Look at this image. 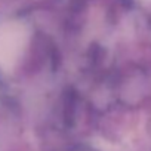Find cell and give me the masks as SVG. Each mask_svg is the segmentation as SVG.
Wrapping results in <instances>:
<instances>
[{
	"mask_svg": "<svg viewBox=\"0 0 151 151\" xmlns=\"http://www.w3.org/2000/svg\"><path fill=\"white\" fill-rule=\"evenodd\" d=\"M28 40L27 28L19 22H6L0 25V67L9 70L12 68Z\"/></svg>",
	"mask_w": 151,
	"mask_h": 151,
	"instance_id": "1",
	"label": "cell"
}]
</instances>
